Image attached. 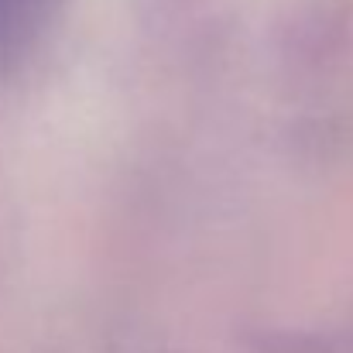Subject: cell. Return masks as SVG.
<instances>
[{
	"instance_id": "obj_1",
	"label": "cell",
	"mask_w": 353,
	"mask_h": 353,
	"mask_svg": "<svg viewBox=\"0 0 353 353\" xmlns=\"http://www.w3.org/2000/svg\"><path fill=\"white\" fill-rule=\"evenodd\" d=\"M21 10H24V0H0V48H3L7 38L14 34Z\"/></svg>"
}]
</instances>
